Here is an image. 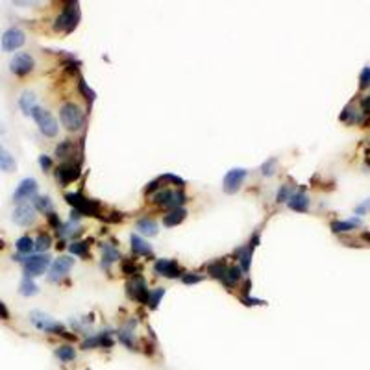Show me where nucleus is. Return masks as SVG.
<instances>
[{"instance_id":"obj_1","label":"nucleus","mask_w":370,"mask_h":370,"mask_svg":"<svg viewBox=\"0 0 370 370\" xmlns=\"http://www.w3.org/2000/svg\"><path fill=\"white\" fill-rule=\"evenodd\" d=\"M80 22V6L78 2H71L63 8V11L58 15V19L54 20V30L56 32H73L76 25Z\"/></svg>"},{"instance_id":"obj_2","label":"nucleus","mask_w":370,"mask_h":370,"mask_svg":"<svg viewBox=\"0 0 370 370\" xmlns=\"http://www.w3.org/2000/svg\"><path fill=\"white\" fill-rule=\"evenodd\" d=\"M59 119H61V124L67 128L68 132H78L83 126V111L82 107L76 106L74 102H65L59 109Z\"/></svg>"},{"instance_id":"obj_3","label":"nucleus","mask_w":370,"mask_h":370,"mask_svg":"<svg viewBox=\"0 0 370 370\" xmlns=\"http://www.w3.org/2000/svg\"><path fill=\"white\" fill-rule=\"evenodd\" d=\"M32 117H34L35 124L39 128V132L43 133L44 137H56L59 132V126H58V121L54 117L52 113L47 111L44 107L35 106L34 111H32Z\"/></svg>"},{"instance_id":"obj_4","label":"nucleus","mask_w":370,"mask_h":370,"mask_svg":"<svg viewBox=\"0 0 370 370\" xmlns=\"http://www.w3.org/2000/svg\"><path fill=\"white\" fill-rule=\"evenodd\" d=\"M30 320H32V324H34L37 330L47 331V333H56V335H61V337L67 333V330H65V326L61 322L54 320L50 315H47V313L43 311H32L30 313Z\"/></svg>"},{"instance_id":"obj_5","label":"nucleus","mask_w":370,"mask_h":370,"mask_svg":"<svg viewBox=\"0 0 370 370\" xmlns=\"http://www.w3.org/2000/svg\"><path fill=\"white\" fill-rule=\"evenodd\" d=\"M126 294L137 304H148V296H150V289L146 287V280L141 274H135L128 280L126 283Z\"/></svg>"},{"instance_id":"obj_6","label":"nucleus","mask_w":370,"mask_h":370,"mask_svg":"<svg viewBox=\"0 0 370 370\" xmlns=\"http://www.w3.org/2000/svg\"><path fill=\"white\" fill-rule=\"evenodd\" d=\"M22 267H25V276L37 278L44 274V270L50 267V256L47 253H37V256H28L22 259Z\"/></svg>"},{"instance_id":"obj_7","label":"nucleus","mask_w":370,"mask_h":370,"mask_svg":"<svg viewBox=\"0 0 370 370\" xmlns=\"http://www.w3.org/2000/svg\"><path fill=\"white\" fill-rule=\"evenodd\" d=\"M67 204L73 205V210H76L82 215H89V217H98V207L100 205L92 200L85 198V196L78 195V193H71V195H65Z\"/></svg>"},{"instance_id":"obj_8","label":"nucleus","mask_w":370,"mask_h":370,"mask_svg":"<svg viewBox=\"0 0 370 370\" xmlns=\"http://www.w3.org/2000/svg\"><path fill=\"white\" fill-rule=\"evenodd\" d=\"M34 67H35V61L28 52L15 54L13 58H11V61H10V71L15 74V76H19V78L28 76V74L34 71Z\"/></svg>"},{"instance_id":"obj_9","label":"nucleus","mask_w":370,"mask_h":370,"mask_svg":"<svg viewBox=\"0 0 370 370\" xmlns=\"http://www.w3.org/2000/svg\"><path fill=\"white\" fill-rule=\"evenodd\" d=\"M246 176H248V171L241 169V167H235V169L226 172L224 180H222V189H224L226 195H235L241 189L243 181L246 180Z\"/></svg>"},{"instance_id":"obj_10","label":"nucleus","mask_w":370,"mask_h":370,"mask_svg":"<svg viewBox=\"0 0 370 370\" xmlns=\"http://www.w3.org/2000/svg\"><path fill=\"white\" fill-rule=\"evenodd\" d=\"M26 43V35L19 28H8L2 34V49L4 52H15Z\"/></svg>"},{"instance_id":"obj_11","label":"nucleus","mask_w":370,"mask_h":370,"mask_svg":"<svg viewBox=\"0 0 370 370\" xmlns=\"http://www.w3.org/2000/svg\"><path fill=\"white\" fill-rule=\"evenodd\" d=\"M56 178L61 185H68L80 178V163L74 161H65L56 169Z\"/></svg>"},{"instance_id":"obj_12","label":"nucleus","mask_w":370,"mask_h":370,"mask_svg":"<svg viewBox=\"0 0 370 370\" xmlns=\"http://www.w3.org/2000/svg\"><path fill=\"white\" fill-rule=\"evenodd\" d=\"M74 267V259L71 256H61V258L54 259V263L50 265V274H49V280L50 282H59L61 278H65L68 272H71V268Z\"/></svg>"},{"instance_id":"obj_13","label":"nucleus","mask_w":370,"mask_h":370,"mask_svg":"<svg viewBox=\"0 0 370 370\" xmlns=\"http://www.w3.org/2000/svg\"><path fill=\"white\" fill-rule=\"evenodd\" d=\"M154 270H156V274H159V276L163 278H169V280H172V278H181L185 274L176 259H157L156 265H154Z\"/></svg>"},{"instance_id":"obj_14","label":"nucleus","mask_w":370,"mask_h":370,"mask_svg":"<svg viewBox=\"0 0 370 370\" xmlns=\"http://www.w3.org/2000/svg\"><path fill=\"white\" fill-rule=\"evenodd\" d=\"M35 195H37V181H35L34 178H25V180L17 185V189H15L13 202L25 204V200L34 198Z\"/></svg>"},{"instance_id":"obj_15","label":"nucleus","mask_w":370,"mask_h":370,"mask_svg":"<svg viewBox=\"0 0 370 370\" xmlns=\"http://www.w3.org/2000/svg\"><path fill=\"white\" fill-rule=\"evenodd\" d=\"M13 222L19 226H32L35 222V210L30 204H19L13 211Z\"/></svg>"},{"instance_id":"obj_16","label":"nucleus","mask_w":370,"mask_h":370,"mask_svg":"<svg viewBox=\"0 0 370 370\" xmlns=\"http://www.w3.org/2000/svg\"><path fill=\"white\" fill-rule=\"evenodd\" d=\"M113 342L115 341H113L111 337V331H102V333H98V335L87 337V339L82 342V348H85V350H91V348H111Z\"/></svg>"},{"instance_id":"obj_17","label":"nucleus","mask_w":370,"mask_h":370,"mask_svg":"<svg viewBox=\"0 0 370 370\" xmlns=\"http://www.w3.org/2000/svg\"><path fill=\"white\" fill-rule=\"evenodd\" d=\"M100 250H102V261H100V265H102V268H109V265H113L117 259H121V253H119V250L115 248V246H111V244L107 243H100Z\"/></svg>"},{"instance_id":"obj_18","label":"nucleus","mask_w":370,"mask_h":370,"mask_svg":"<svg viewBox=\"0 0 370 370\" xmlns=\"http://www.w3.org/2000/svg\"><path fill=\"white\" fill-rule=\"evenodd\" d=\"M287 205L292 211H298V213H306L309 210V196L306 193H294V195L289 198Z\"/></svg>"},{"instance_id":"obj_19","label":"nucleus","mask_w":370,"mask_h":370,"mask_svg":"<svg viewBox=\"0 0 370 370\" xmlns=\"http://www.w3.org/2000/svg\"><path fill=\"white\" fill-rule=\"evenodd\" d=\"M132 250L135 256H141V258H152V246L146 243L145 239L139 237V235L133 234L132 235Z\"/></svg>"},{"instance_id":"obj_20","label":"nucleus","mask_w":370,"mask_h":370,"mask_svg":"<svg viewBox=\"0 0 370 370\" xmlns=\"http://www.w3.org/2000/svg\"><path fill=\"white\" fill-rule=\"evenodd\" d=\"M228 267L229 265L226 263L224 259H215V261H211L210 265H207V274H210L211 278H215V280H224L226 272H228Z\"/></svg>"},{"instance_id":"obj_21","label":"nucleus","mask_w":370,"mask_h":370,"mask_svg":"<svg viewBox=\"0 0 370 370\" xmlns=\"http://www.w3.org/2000/svg\"><path fill=\"white\" fill-rule=\"evenodd\" d=\"M185 217H187V211H185L183 207H176V210H171L163 217V224H165L167 228H172V226L181 224L185 220Z\"/></svg>"},{"instance_id":"obj_22","label":"nucleus","mask_w":370,"mask_h":370,"mask_svg":"<svg viewBox=\"0 0 370 370\" xmlns=\"http://www.w3.org/2000/svg\"><path fill=\"white\" fill-rule=\"evenodd\" d=\"M32 207L37 210L39 213H47V215L54 211L52 200H50L49 196H44V195H35L34 200H32Z\"/></svg>"},{"instance_id":"obj_23","label":"nucleus","mask_w":370,"mask_h":370,"mask_svg":"<svg viewBox=\"0 0 370 370\" xmlns=\"http://www.w3.org/2000/svg\"><path fill=\"white\" fill-rule=\"evenodd\" d=\"M135 228L141 232L143 235H146V237H154V235H157V232H159V228H157V222L152 219H139L137 220Z\"/></svg>"},{"instance_id":"obj_24","label":"nucleus","mask_w":370,"mask_h":370,"mask_svg":"<svg viewBox=\"0 0 370 370\" xmlns=\"http://www.w3.org/2000/svg\"><path fill=\"white\" fill-rule=\"evenodd\" d=\"M19 107L25 115H32V111H34V107H35V92H32V91L22 92L19 97Z\"/></svg>"},{"instance_id":"obj_25","label":"nucleus","mask_w":370,"mask_h":370,"mask_svg":"<svg viewBox=\"0 0 370 370\" xmlns=\"http://www.w3.org/2000/svg\"><path fill=\"white\" fill-rule=\"evenodd\" d=\"M17 169V161L13 159L10 152L6 150L4 146L0 145V171L4 172H13Z\"/></svg>"},{"instance_id":"obj_26","label":"nucleus","mask_w":370,"mask_h":370,"mask_svg":"<svg viewBox=\"0 0 370 370\" xmlns=\"http://www.w3.org/2000/svg\"><path fill=\"white\" fill-rule=\"evenodd\" d=\"M241 276H243V270H241V267H235V265L228 267V272H226L224 280H222V283H224V287L234 289L235 285H237V283H239V280H241Z\"/></svg>"},{"instance_id":"obj_27","label":"nucleus","mask_w":370,"mask_h":370,"mask_svg":"<svg viewBox=\"0 0 370 370\" xmlns=\"http://www.w3.org/2000/svg\"><path fill=\"white\" fill-rule=\"evenodd\" d=\"M133 326H135V320H132V324L130 326H124L121 331H119V339H121V342L124 346H128L130 350H135V341H133Z\"/></svg>"},{"instance_id":"obj_28","label":"nucleus","mask_w":370,"mask_h":370,"mask_svg":"<svg viewBox=\"0 0 370 370\" xmlns=\"http://www.w3.org/2000/svg\"><path fill=\"white\" fill-rule=\"evenodd\" d=\"M19 292L22 294V296H34V294L39 292V287L35 285V282L32 280V278L25 276L22 278V282H20V285H19Z\"/></svg>"},{"instance_id":"obj_29","label":"nucleus","mask_w":370,"mask_h":370,"mask_svg":"<svg viewBox=\"0 0 370 370\" xmlns=\"http://www.w3.org/2000/svg\"><path fill=\"white\" fill-rule=\"evenodd\" d=\"M54 354H56V357H58L59 361H63V363H71V361L76 359V350H74L71 344L59 346V348L54 352Z\"/></svg>"},{"instance_id":"obj_30","label":"nucleus","mask_w":370,"mask_h":370,"mask_svg":"<svg viewBox=\"0 0 370 370\" xmlns=\"http://www.w3.org/2000/svg\"><path fill=\"white\" fill-rule=\"evenodd\" d=\"M68 252L73 253V256H80V258H85V259L91 258V253H89V244L82 243V241H74V243L68 244Z\"/></svg>"},{"instance_id":"obj_31","label":"nucleus","mask_w":370,"mask_h":370,"mask_svg":"<svg viewBox=\"0 0 370 370\" xmlns=\"http://www.w3.org/2000/svg\"><path fill=\"white\" fill-rule=\"evenodd\" d=\"M50 244H52V237L49 234H39L37 239L34 241V250H37L39 253H44L50 248Z\"/></svg>"},{"instance_id":"obj_32","label":"nucleus","mask_w":370,"mask_h":370,"mask_svg":"<svg viewBox=\"0 0 370 370\" xmlns=\"http://www.w3.org/2000/svg\"><path fill=\"white\" fill-rule=\"evenodd\" d=\"M356 226H359V220L357 219H352V220H342V222H331V229L335 232V234H342V232H350L354 229Z\"/></svg>"},{"instance_id":"obj_33","label":"nucleus","mask_w":370,"mask_h":370,"mask_svg":"<svg viewBox=\"0 0 370 370\" xmlns=\"http://www.w3.org/2000/svg\"><path fill=\"white\" fill-rule=\"evenodd\" d=\"M165 289L163 287H157L154 289V291H150V296H148V307L150 309H156L157 306L161 304V300H163V296H165Z\"/></svg>"},{"instance_id":"obj_34","label":"nucleus","mask_w":370,"mask_h":370,"mask_svg":"<svg viewBox=\"0 0 370 370\" xmlns=\"http://www.w3.org/2000/svg\"><path fill=\"white\" fill-rule=\"evenodd\" d=\"M292 195H294V189H292V185L283 183L282 187H280V191H278L276 202H278V204H283V202H289V198H291Z\"/></svg>"},{"instance_id":"obj_35","label":"nucleus","mask_w":370,"mask_h":370,"mask_svg":"<svg viewBox=\"0 0 370 370\" xmlns=\"http://www.w3.org/2000/svg\"><path fill=\"white\" fill-rule=\"evenodd\" d=\"M15 246H17V252L19 253H30L32 250H34V241H32L28 235H25V237L17 239Z\"/></svg>"},{"instance_id":"obj_36","label":"nucleus","mask_w":370,"mask_h":370,"mask_svg":"<svg viewBox=\"0 0 370 370\" xmlns=\"http://www.w3.org/2000/svg\"><path fill=\"white\" fill-rule=\"evenodd\" d=\"M74 152V143L73 141H61L58 146H56V156L58 157H67V156H71Z\"/></svg>"},{"instance_id":"obj_37","label":"nucleus","mask_w":370,"mask_h":370,"mask_svg":"<svg viewBox=\"0 0 370 370\" xmlns=\"http://www.w3.org/2000/svg\"><path fill=\"white\" fill-rule=\"evenodd\" d=\"M80 91H82V95L85 98H87V102H89V106H92V102H95V98H97V92L92 91L91 87L87 85V82L85 80H80Z\"/></svg>"},{"instance_id":"obj_38","label":"nucleus","mask_w":370,"mask_h":370,"mask_svg":"<svg viewBox=\"0 0 370 370\" xmlns=\"http://www.w3.org/2000/svg\"><path fill=\"white\" fill-rule=\"evenodd\" d=\"M276 167H278L276 157H270V159H267L263 165H261V174L270 178V176H274V172H276Z\"/></svg>"},{"instance_id":"obj_39","label":"nucleus","mask_w":370,"mask_h":370,"mask_svg":"<svg viewBox=\"0 0 370 370\" xmlns=\"http://www.w3.org/2000/svg\"><path fill=\"white\" fill-rule=\"evenodd\" d=\"M157 180H159V183H174L178 189H181V187L185 185V181L181 180L180 176H176V174H163V176H159Z\"/></svg>"},{"instance_id":"obj_40","label":"nucleus","mask_w":370,"mask_h":370,"mask_svg":"<svg viewBox=\"0 0 370 370\" xmlns=\"http://www.w3.org/2000/svg\"><path fill=\"white\" fill-rule=\"evenodd\" d=\"M202 280H204V276L196 272H185L183 276H181V282H183L185 285H195V283H200Z\"/></svg>"},{"instance_id":"obj_41","label":"nucleus","mask_w":370,"mask_h":370,"mask_svg":"<svg viewBox=\"0 0 370 370\" xmlns=\"http://www.w3.org/2000/svg\"><path fill=\"white\" fill-rule=\"evenodd\" d=\"M359 87L361 89H366L370 87V67H365L361 71V76H359Z\"/></svg>"},{"instance_id":"obj_42","label":"nucleus","mask_w":370,"mask_h":370,"mask_svg":"<svg viewBox=\"0 0 370 370\" xmlns=\"http://www.w3.org/2000/svg\"><path fill=\"white\" fill-rule=\"evenodd\" d=\"M122 270H124L126 274H130V276H135V274H139V267L133 263L132 259H128V261H124V263H122Z\"/></svg>"},{"instance_id":"obj_43","label":"nucleus","mask_w":370,"mask_h":370,"mask_svg":"<svg viewBox=\"0 0 370 370\" xmlns=\"http://www.w3.org/2000/svg\"><path fill=\"white\" fill-rule=\"evenodd\" d=\"M39 165H41V169H43V172H50V169H52V165H54V161L50 159L47 154H41V156H39Z\"/></svg>"},{"instance_id":"obj_44","label":"nucleus","mask_w":370,"mask_h":370,"mask_svg":"<svg viewBox=\"0 0 370 370\" xmlns=\"http://www.w3.org/2000/svg\"><path fill=\"white\" fill-rule=\"evenodd\" d=\"M239 300H241L244 306H263V304H267L265 300H259V298H252V296H241Z\"/></svg>"},{"instance_id":"obj_45","label":"nucleus","mask_w":370,"mask_h":370,"mask_svg":"<svg viewBox=\"0 0 370 370\" xmlns=\"http://www.w3.org/2000/svg\"><path fill=\"white\" fill-rule=\"evenodd\" d=\"M49 222H50V226H52L54 229H59V228H61V222H59V217H58V213H56V211L49 213Z\"/></svg>"},{"instance_id":"obj_46","label":"nucleus","mask_w":370,"mask_h":370,"mask_svg":"<svg viewBox=\"0 0 370 370\" xmlns=\"http://www.w3.org/2000/svg\"><path fill=\"white\" fill-rule=\"evenodd\" d=\"M159 187H161V183H159V180L156 178V180H152L150 183H148V187H146V193L150 195V193H154V191L159 189Z\"/></svg>"},{"instance_id":"obj_47","label":"nucleus","mask_w":370,"mask_h":370,"mask_svg":"<svg viewBox=\"0 0 370 370\" xmlns=\"http://www.w3.org/2000/svg\"><path fill=\"white\" fill-rule=\"evenodd\" d=\"M0 318H2V320H8V318H10V311H8V307H6L4 302H0Z\"/></svg>"},{"instance_id":"obj_48","label":"nucleus","mask_w":370,"mask_h":370,"mask_svg":"<svg viewBox=\"0 0 370 370\" xmlns=\"http://www.w3.org/2000/svg\"><path fill=\"white\" fill-rule=\"evenodd\" d=\"M363 237H365L366 241H370V234H365V235H363Z\"/></svg>"}]
</instances>
